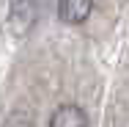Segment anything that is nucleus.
<instances>
[{"label":"nucleus","instance_id":"obj_2","mask_svg":"<svg viewBox=\"0 0 129 127\" xmlns=\"http://www.w3.org/2000/svg\"><path fill=\"white\" fill-rule=\"evenodd\" d=\"M50 127H88V116L80 105H58L50 116Z\"/></svg>","mask_w":129,"mask_h":127},{"label":"nucleus","instance_id":"obj_1","mask_svg":"<svg viewBox=\"0 0 129 127\" xmlns=\"http://www.w3.org/2000/svg\"><path fill=\"white\" fill-rule=\"evenodd\" d=\"M93 0H58V17L66 25H80L91 17Z\"/></svg>","mask_w":129,"mask_h":127}]
</instances>
